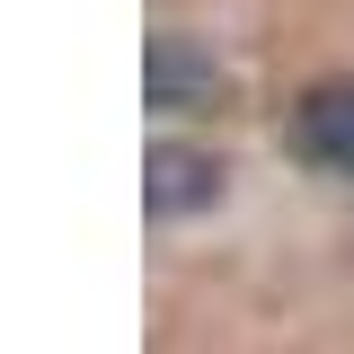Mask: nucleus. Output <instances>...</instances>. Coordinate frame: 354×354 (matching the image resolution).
<instances>
[{"label": "nucleus", "mask_w": 354, "mask_h": 354, "mask_svg": "<svg viewBox=\"0 0 354 354\" xmlns=\"http://www.w3.org/2000/svg\"><path fill=\"white\" fill-rule=\"evenodd\" d=\"M221 97V62L204 44L186 36H151L142 53V106H160V115H195V106H213Z\"/></svg>", "instance_id": "obj_1"}, {"label": "nucleus", "mask_w": 354, "mask_h": 354, "mask_svg": "<svg viewBox=\"0 0 354 354\" xmlns=\"http://www.w3.org/2000/svg\"><path fill=\"white\" fill-rule=\"evenodd\" d=\"M221 195V160L213 151H195V142H160L151 160H142V204L160 221H177V213H204Z\"/></svg>", "instance_id": "obj_2"}, {"label": "nucleus", "mask_w": 354, "mask_h": 354, "mask_svg": "<svg viewBox=\"0 0 354 354\" xmlns=\"http://www.w3.org/2000/svg\"><path fill=\"white\" fill-rule=\"evenodd\" d=\"M292 133H301V151L319 169L354 177V80H319L301 106H292Z\"/></svg>", "instance_id": "obj_3"}]
</instances>
